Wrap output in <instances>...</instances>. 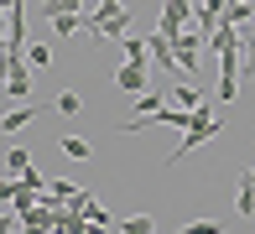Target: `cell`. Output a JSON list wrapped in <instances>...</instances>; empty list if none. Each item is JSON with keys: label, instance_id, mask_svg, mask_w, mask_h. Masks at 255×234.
<instances>
[{"label": "cell", "instance_id": "6da1fadb", "mask_svg": "<svg viewBox=\"0 0 255 234\" xmlns=\"http://www.w3.org/2000/svg\"><path fill=\"white\" fill-rule=\"evenodd\" d=\"M214 135H224V120H219L214 110H208V104H198V110H193V130H182V146L172 151L167 156V167H177L182 156H188V151H198V146H208V140Z\"/></svg>", "mask_w": 255, "mask_h": 234}, {"label": "cell", "instance_id": "7a4b0ae2", "mask_svg": "<svg viewBox=\"0 0 255 234\" xmlns=\"http://www.w3.org/2000/svg\"><path fill=\"white\" fill-rule=\"evenodd\" d=\"M89 31H94V37H110V42H125L130 37V10H125V0H99V10H89Z\"/></svg>", "mask_w": 255, "mask_h": 234}, {"label": "cell", "instance_id": "3957f363", "mask_svg": "<svg viewBox=\"0 0 255 234\" xmlns=\"http://www.w3.org/2000/svg\"><path fill=\"white\" fill-rule=\"evenodd\" d=\"M193 16H198V10H193L188 0H167V5H161V26H156V31H161L167 42H177V37H182V26H188Z\"/></svg>", "mask_w": 255, "mask_h": 234}, {"label": "cell", "instance_id": "277c9868", "mask_svg": "<svg viewBox=\"0 0 255 234\" xmlns=\"http://www.w3.org/2000/svg\"><path fill=\"white\" fill-rule=\"evenodd\" d=\"M5 94L16 104H26V94H31V68H26V57L21 52H10V73H5Z\"/></svg>", "mask_w": 255, "mask_h": 234}, {"label": "cell", "instance_id": "5b68a950", "mask_svg": "<svg viewBox=\"0 0 255 234\" xmlns=\"http://www.w3.org/2000/svg\"><path fill=\"white\" fill-rule=\"evenodd\" d=\"M203 42H208V31H198V26H193V31H182V37L172 42V47H177L182 73H198V47H203Z\"/></svg>", "mask_w": 255, "mask_h": 234}, {"label": "cell", "instance_id": "8992f818", "mask_svg": "<svg viewBox=\"0 0 255 234\" xmlns=\"http://www.w3.org/2000/svg\"><path fill=\"white\" fill-rule=\"evenodd\" d=\"M146 73H151V63H125L120 73H115V89L135 99V94H146Z\"/></svg>", "mask_w": 255, "mask_h": 234}, {"label": "cell", "instance_id": "52a82bcc", "mask_svg": "<svg viewBox=\"0 0 255 234\" xmlns=\"http://www.w3.org/2000/svg\"><path fill=\"white\" fill-rule=\"evenodd\" d=\"M42 115V104H10L5 115H0V135H16V130H26L31 120Z\"/></svg>", "mask_w": 255, "mask_h": 234}, {"label": "cell", "instance_id": "ba28073f", "mask_svg": "<svg viewBox=\"0 0 255 234\" xmlns=\"http://www.w3.org/2000/svg\"><path fill=\"white\" fill-rule=\"evenodd\" d=\"M52 31H57V37H73V31H89V10H78V16H52Z\"/></svg>", "mask_w": 255, "mask_h": 234}, {"label": "cell", "instance_id": "9c48e42d", "mask_svg": "<svg viewBox=\"0 0 255 234\" xmlns=\"http://www.w3.org/2000/svg\"><path fill=\"white\" fill-rule=\"evenodd\" d=\"M167 104H182V110H198V104H203V94H198V84H177V89L167 94Z\"/></svg>", "mask_w": 255, "mask_h": 234}, {"label": "cell", "instance_id": "30bf717a", "mask_svg": "<svg viewBox=\"0 0 255 234\" xmlns=\"http://www.w3.org/2000/svg\"><path fill=\"white\" fill-rule=\"evenodd\" d=\"M57 146H63V156H73V161H89V151H94V146H89L84 135H63Z\"/></svg>", "mask_w": 255, "mask_h": 234}, {"label": "cell", "instance_id": "8fae6325", "mask_svg": "<svg viewBox=\"0 0 255 234\" xmlns=\"http://www.w3.org/2000/svg\"><path fill=\"white\" fill-rule=\"evenodd\" d=\"M240 84H255V31L245 37V57H240Z\"/></svg>", "mask_w": 255, "mask_h": 234}, {"label": "cell", "instance_id": "7c38bea8", "mask_svg": "<svg viewBox=\"0 0 255 234\" xmlns=\"http://www.w3.org/2000/svg\"><path fill=\"white\" fill-rule=\"evenodd\" d=\"M125 63H151V52H146V37H125Z\"/></svg>", "mask_w": 255, "mask_h": 234}, {"label": "cell", "instance_id": "4fadbf2b", "mask_svg": "<svg viewBox=\"0 0 255 234\" xmlns=\"http://www.w3.org/2000/svg\"><path fill=\"white\" fill-rule=\"evenodd\" d=\"M224 21L245 26V21H255V5H250V0H235V5H224Z\"/></svg>", "mask_w": 255, "mask_h": 234}, {"label": "cell", "instance_id": "5bb4252c", "mask_svg": "<svg viewBox=\"0 0 255 234\" xmlns=\"http://www.w3.org/2000/svg\"><path fill=\"white\" fill-rule=\"evenodd\" d=\"M26 167H31V156H26L21 146H10V151H5V172H10V177H21Z\"/></svg>", "mask_w": 255, "mask_h": 234}, {"label": "cell", "instance_id": "9a60e30c", "mask_svg": "<svg viewBox=\"0 0 255 234\" xmlns=\"http://www.w3.org/2000/svg\"><path fill=\"white\" fill-rule=\"evenodd\" d=\"M84 10V0H47V21L52 16H78Z\"/></svg>", "mask_w": 255, "mask_h": 234}, {"label": "cell", "instance_id": "2e32d148", "mask_svg": "<svg viewBox=\"0 0 255 234\" xmlns=\"http://www.w3.org/2000/svg\"><path fill=\"white\" fill-rule=\"evenodd\" d=\"M120 229H125V234H151V214H130V219H120Z\"/></svg>", "mask_w": 255, "mask_h": 234}, {"label": "cell", "instance_id": "e0dca14e", "mask_svg": "<svg viewBox=\"0 0 255 234\" xmlns=\"http://www.w3.org/2000/svg\"><path fill=\"white\" fill-rule=\"evenodd\" d=\"M182 234H224L219 219H193V224H182Z\"/></svg>", "mask_w": 255, "mask_h": 234}, {"label": "cell", "instance_id": "ac0fdd59", "mask_svg": "<svg viewBox=\"0 0 255 234\" xmlns=\"http://www.w3.org/2000/svg\"><path fill=\"white\" fill-rule=\"evenodd\" d=\"M52 110H57V115H78V110H84V99H78V94H57Z\"/></svg>", "mask_w": 255, "mask_h": 234}, {"label": "cell", "instance_id": "d6986e66", "mask_svg": "<svg viewBox=\"0 0 255 234\" xmlns=\"http://www.w3.org/2000/svg\"><path fill=\"white\" fill-rule=\"evenodd\" d=\"M26 63L31 68H47L52 63V47H26Z\"/></svg>", "mask_w": 255, "mask_h": 234}, {"label": "cell", "instance_id": "ffe728a7", "mask_svg": "<svg viewBox=\"0 0 255 234\" xmlns=\"http://www.w3.org/2000/svg\"><path fill=\"white\" fill-rule=\"evenodd\" d=\"M10 198H16V177H5V182H0V203H10Z\"/></svg>", "mask_w": 255, "mask_h": 234}, {"label": "cell", "instance_id": "44dd1931", "mask_svg": "<svg viewBox=\"0 0 255 234\" xmlns=\"http://www.w3.org/2000/svg\"><path fill=\"white\" fill-rule=\"evenodd\" d=\"M104 229H110V224H94V219H89V224L78 229V234H104Z\"/></svg>", "mask_w": 255, "mask_h": 234}, {"label": "cell", "instance_id": "7402d4cb", "mask_svg": "<svg viewBox=\"0 0 255 234\" xmlns=\"http://www.w3.org/2000/svg\"><path fill=\"white\" fill-rule=\"evenodd\" d=\"M245 172H250V182H255V167H245Z\"/></svg>", "mask_w": 255, "mask_h": 234}, {"label": "cell", "instance_id": "603a6c76", "mask_svg": "<svg viewBox=\"0 0 255 234\" xmlns=\"http://www.w3.org/2000/svg\"><path fill=\"white\" fill-rule=\"evenodd\" d=\"M250 31H255V21H250Z\"/></svg>", "mask_w": 255, "mask_h": 234}]
</instances>
